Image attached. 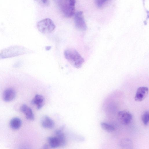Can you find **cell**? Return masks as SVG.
I'll return each mask as SVG.
<instances>
[{"instance_id": "obj_15", "label": "cell", "mask_w": 149, "mask_h": 149, "mask_svg": "<svg viewBox=\"0 0 149 149\" xmlns=\"http://www.w3.org/2000/svg\"><path fill=\"white\" fill-rule=\"evenodd\" d=\"M110 0H95L96 7L99 9H102L106 7Z\"/></svg>"}, {"instance_id": "obj_14", "label": "cell", "mask_w": 149, "mask_h": 149, "mask_svg": "<svg viewBox=\"0 0 149 149\" xmlns=\"http://www.w3.org/2000/svg\"><path fill=\"white\" fill-rule=\"evenodd\" d=\"M47 140L49 146L51 148H56L60 146L59 141L56 136L49 137L47 138Z\"/></svg>"}, {"instance_id": "obj_8", "label": "cell", "mask_w": 149, "mask_h": 149, "mask_svg": "<svg viewBox=\"0 0 149 149\" xmlns=\"http://www.w3.org/2000/svg\"><path fill=\"white\" fill-rule=\"evenodd\" d=\"M15 96L16 93L15 90L12 88H8L4 91L3 98L4 101L9 102L13 100Z\"/></svg>"}, {"instance_id": "obj_5", "label": "cell", "mask_w": 149, "mask_h": 149, "mask_svg": "<svg viewBox=\"0 0 149 149\" xmlns=\"http://www.w3.org/2000/svg\"><path fill=\"white\" fill-rule=\"evenodd\" d=\"M74 21L75 26L77 28L83 31L86 30L87 26L82 11H79L75 13Z\"/></svg>"}, {"instance_id": "obj_16", "label": "cell", "mask_w": 149, "mask_h": 149, "mask_svg": "<svg viewBox=\"0 0 149 149\" xmlns=\"http://www.w3.org/2000/svg\"><path fill=\"white\" fill-rule=\"evenodd\" d=\"M100 125L101 128L103 130L108 132H112L115 130V128L113 126L107 123L101 122Z\"/></svg>"}, {"instance_id": "obj_7", "label": "cell", "mask_w": 149, "mask_h": 149, "mask_svg": "<svg viewBox=\"0 0 149 149\" xmlns=\"http://www.w3.org/2000/svg\"><path fill=\"white\" fill-rule=\"evenodd\" d=\"M148 88L145 86L139 87L137 89L134 97L135 100L137 102H141L146 97L148 94Z\"/></svg>"}, {"instance_id": "obj_20", "label": "cell", "mask_w": 149, "mask_h": 149, "mask_svg": "<svg viewBox=\"0 0 149 149\" xmlns=\"http://www.w3.org/2000/svg\"><path fill=\"white\" fill-rule=\"evenodd\" d=\"M48 145L47 144H45L43 146L44 148H48Z\"/></svg>"}, {"instance_id": "obj_21", "label": "cell", "mask_w": 149, "mask_h": 149, "mask_svg": "<svg viewBox=\"0 0 149 149\" xmlns=\"http://www.w3.org/2000/svg\"><path fill=\"white\" fill-rule=\"evenodd\" d=\"M50 46H47V47L46 48V49L47 50H49L50 49Z\"/></svg>"}, {"instance_id": "obj_1", "label": "cell", "mask_w": 149, "mask_h": 149, "mask_svg": "<svg viewBox=\"0 0 149 149\" xmlns=\"http://www.w3.org/2000/svg\"><path fill=\"white\" fill-rule=\"evenodd\" d=\"M63 16L70 18L75 13L76 0H54Z\"/></svg>"}, {"instance_id": "obj_19", "label": "cell", "mask_w": 149, "mask_h": 149, "mask_svg": "<svg viewBox=\"0 0 149 149\" xmlns=\"http://www.w3.org/2000/svg\"><path fill=\"white\" fill-rule=\"evenodd\" d=\"M45 5H48L49 3V0H40Z\"/></svg>"}, {"instance_id": "obj_13", "label": "cell", "mask_w": 149, "mask_h": 149, "mask_svg": "<svg viewBox=\"0 0 149 149\" xmlns=\"http://www.w3.org/2000/svg\"><path fill=\"white\" fill-rule=\"evenodd\" d=\"M22 121L18 117H14L12 118L10 122V127L13 130H17L21 126Z\"/></svg>"}, {"instance_id": "obj_2", "label": "cell", "mask_w": 149, "mask_h": 149, "mask_svg": "<svg viewBox=\"0 0 149 149\" xmlns=\"http://www.w3.org/2000/svg\"><path fill=\"white\" fill-rule=\"evenodd\" d=\"M65 58L74 67L77 68H80L84 62V59L76 50L68 49L64 52Z\"/></svg>"}, {"instance_id": "obj_4", "label": "cell", "mask_w": 149, "mask_h": 149, "mask_svg": "<svg viewBox=\"0 0 149 149\" xmlns=\"http://www.w3.org/2000/svg\"><path fill=\"white\" fill-rule=\"evenodd\" d=\"M55 27L53 21L49 18L43 19L38 22L37 24L38 30L43 33L52 32L54 30Z\"/></svg>"}, {"instance_id": "obj_11", "label": "cell", "mask_w": 149, "mask_h": 149, "mask_svg": "<svg viewBox=\"0 0 149 149\" xmlns=\"http://www.w3.org/2000/svg\"><path fill=\"white\" fill-rule=\"evenodd\" d=\"M45 98L42 95L36 94L31 101L33 104H36L37 106L38 109H41L44 104Z\"/></svg>"}, {"instance_id": "obj_6", "label": "cell", "mask_w": 149, "mask_h": 149, "mask_svg": "<svg viewBox=\"0 0 149 149\" xmlns=\"http://www.w3.org/2000/svg\"><path fill=\"white\" fill-rule=\"evenodd\" d=\"M118 118L122 125H126L130 124L132 119V114L129 111L123 110L119 111L118 114Z\"/></svg>"}, {"instance_id": "obj_3", "label": "cell", "mask_w": 149, "mask_h": 149, "mask_svg": "<svg viewBox=\"0 0 149 149\" xmlns=\"http://www.w3.org/2000/svg\"><path fill=\"white\" fill-rule=\"evenodd\" d=\"M26 49L21 46H13L4 49L0 53V59L13 57L26 53Z\"/></svg>"}, {"instance_id": "obj_9", "label": "cell", "mask_w": 149, "mask_h": 149, "mask_svg": "<svg viewBox=\"0 0 149 149\" xmlns=\"http://www.w3.org/2000/svg\"><path fill=\"white\" fill-rule=\"evenodd\" d=\"M41 123L42 127L45 128L52 129L54 126V121L47 116H44L41 118Z\"/></svg>"}, {"instance_id": "obj_17", "label": "cell", "mask_w": 149, "mask_h": 149, "mask_svg": "<svg viewBox=\"0 0 149 149\" xmlns=\"http://www.w3.org/2000/svg\"><path fill=\"white\" fill-rule=\"evenodd\" d=\"M149 111H145L143 113L142 116V119L143 124L147 126L149 124Z\"/></svg>"}, {"instance_id": "obj_18", "label": "cell", "mask_w": 149, "mask_h": 149, "mask_svg": "<svg viewBox=\"0 0 149 149\" xmlns=\"http://www.w3.org/2000/svg\"><path fill=\"white\" fill-rule=\"evenodd\" d=\"M122 147H131L132 145V142L128 139H125L123 140L121 142L120 144Z\"/></svg>"}, {"instance_id": "obj_12", "label": "cell", "mask_w": 149, "mask_h": 149, "mask_svg": "<svg viewBox=\"0 0 149 149\" xmlns=\"http://www.w3.org/2000/svg\"><path fill=\"white\" fill-rule=\"evenodd\" d=\"M63 128V127H62L61 129L57 130L55 131V134L59 141L60 146H65L66 143L65 137L62 130Z\"/></svg>"}, {"instance_id": "obj_10", "label": "cell", "mask_w": 149, "mask_h": 149, "mask_svg": "<svg viewBox=\"0 0 149 149\" xmlns=\"http://www.w3.org/2000/svg\"><path fill=\"white\" fill-rule=\"evenodd\" d=\"M20 110L25 114L27 119L31 120L34 119V116L31 109L26 104H23L20 108Z\"/></svg>"}]
</instances>
